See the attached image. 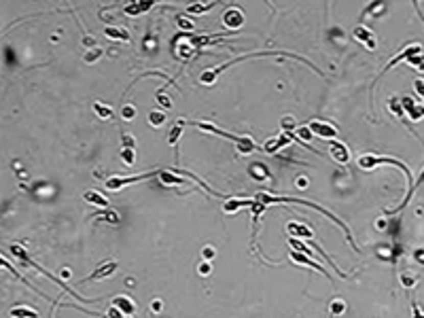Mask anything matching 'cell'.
Here are the masks:
<instances>
[{"instance_id": "22", "label": "cell", "mask_w": 424, "mask_h": 318, "mask_svg": "<svg viewBox=\"0 0 424 318\" xmlns=\"http://www.w3.org/2000/svg\"><path fill=\"white\" fill-rule=\"evenodd\" d=\"M93 112L100 119H112V108L108 104H104V102H93Z\"/></svg>"}, {"instance_id": "26", "label": "cell", "mask_w": 424, "mask_h": 318, "mask_svg": "<svg viewBox=\"0 0 424 318\" xmlns=\"http://www.w3.org/2000/svg\"><path fill=\"white\" fill-rule=\"evenodd\" d=\"M388 108L392 110V115H397V117H403V115H405L403 104L399 102V98H390V100H388Z\"/></svg>"}, {"instance_id": "3", "label": "cell", "mask_w": 424, "mask_h": 318, "mask_svg": "<svg viewBox=\"0 0 424 318\" xmlns=\"http://www.w3.org/2000/svg\"><path fill=\"white\" fill-rule=\"evenodd\" d=\"M161 170H151V172H145V174H136V176H110L106 180V189L108 191H119L127 185H134V183H140V180H147L151 176H159Z\"/></svg>"}, {"instance_id": "12", "label": "cell", "mask_w": 424, "mask_h": 318, "mask_svg": "<svg viewBox=\"0 0 424 318\" xmlns=\"http://www.w3.org/2000/svg\"><path fill=\"white\" fill-rule=\"evenodd\" d=\"M289 142H293V134H282V136H276V138H270L265 142V147H263V151L265 153H276L278 149H282V147H287Z\"/></svg>"}, {"instance_id": "32", "label": "cell", "mask_w": 424, "mask_h": 318, "mask_svg": "<svg viewBox=\"0 0 424 318\" xmlns=\"http://www.w3.org/2000/svg\"><path fill=\"white\" fill-rule=\"evenodd\" d=\"M407 64H409V66H414V68L424 70V55H422V53H418V55H414V57H409Z\"/></svg>"}, {"instance_id": "19", "label": "cell", "mask_w": 424, "mask_h": 318, "mask_svg": "<svg viewBox=\"0 0 424 318\" xmlns=\"http://www.w3.org/2000/svg\"><path fill=\"white\" fill-rule=\"evenodd\" d=\"M217 3H221V0H217ZM217 3H193V5L187 7V15H200V13H208Z\"/></svg>"}, {"instance_id": "31", "label": "cell", "mask_w": 424, "mask_h": 318, "mask_svg": "<svg viewBox=\"0 0 424 318\" xmlns=\"http://www.w3.org/2000/svg\"><path fill=\"white\" fill-rule=\"evenodd\" d=\"M157 102L161 104V108H163V110H168L170 106H172V100H170V96H168V94H166L163 89H161V92L157 94Z\"/></svg>"}, {"instance_id": "2", "label": "cell", "mask_w": 424, "mask_h": 318, "mask_svg": "<svg viewBox=\"0 0 424 318\" xmlns=\"http://www.w3.org/2000/svg\"><path fill=\"white\" fill-rule=\"evenodd\" d=\"M380 164H390V166L401 168V170H403V174L407 176L409 189L414 187V176H412V172H409V168L403 166L399 159H392V157H378V155H361V157H359V168H363V170H373V168L380 166Z\"/></svg>"}, {"instance_id": "5", "label": "cell", "mask_w": 424, "mask_h": 318, "mask_svg": "<svg viewBox=\"0 0 424 318\" xmlns=\"http://www.w3.org/2000/svg\"><path fill=\"white\" fill-rule=\"evenodd\" d=\"M308 127H310V132H312L314 136H318V138H322V140H333V138L337 136V127H335L333 123H327V121H318V119H314V121H310V123H308Z\"/></svg>"}, {"instance_id": "13", "label": "cell", "mask_w": 424, "mask_h": 318, "mask_svg": "<svg viewBox=\"0 0 424 318\" xmlns=\"http://www.w3.org/2000/svg\"><path fill=\"white\" fill-rule=\"evenodd\" d=\"M287 229H289V234L293 236V238H299V240H312L314 238V231L310 229L308 225H303V223H289L287 225Z\"/></svg>"}, {"instance_id": "30", "label": "cell", "mask_w": 424, "mask_h": 318, "mask_svg": "<svg viewBox=\"0 0 424 318\" xmlns=\"http://www.w3.org/2000/svg\"><path fill=\"white\" fill-rule=\"evenodd\" d=\"M176 24H178V26H180V28H182V30H185V32H191V30H195L193 21H189L185 15H178V17H176Z\"/></svg>"}, {"instance_id": "15", "label": "cell", "mask_w": 424, "mask_h": 318, "mask_svg": "<svg viewBox=\"0 0 424 318\" xmlns=\"http://www.w3.org/2000/svg\"><path fill=\"white\" fill-rule=\"evenodd\" d=\"M104 34H106L110 40L130 42V32H127L125 28H117V26H106V28H104Z\"/></svg>"}, {"instance_id": "35", "label": "cell", "mask_w": 424, "mask_h": 318, "mask_svg": "<svg viewBox=\"0 0 424 318\" xmlns=\"http://www.w3.org/2000/svg\"><path fill=\"white\" fill-rule=\"evenodd\" d=\"M401 282H403L405 288H409V286H414V284H416L414 276H409V274H403V276H401Z\"/></svg>"}, {"instance_id": "11", "label": "cell", "mask_w": 424, "mask_h": 318, "mask_svg": "<svg viewBox=\"0 0 424 318\" xmlns=\"http://www.w3.org/2000/svg\"><path fill=\"white\" fill-rule=\"evenodd\" d=\"M117 269V261H106V263H102L98 269H93L91 274L87 278H83L81 282H91V280H104V278H108L112 271Z\"/></svg>"}, {"instance_id": "8", "label": "cell", "mask_w": 424, "mask_h": 318, "mask_svg": "<svg viewBox=\"0 0 424 318\" xmlns=\"http://www.w3.org/2000/svg\"><path fill=\"white\" fill-rule=\"evenodd\" d=\"M223 24H225V28H229V30H240V28L244 26V13L238 7H231L223 13Z\"/></svg>"}, {"instance_id": "20", "label": "cell", "mask_w": 424, "mask_h": 318, "mask_svg": "<svg viewBox=\"0 0 424 318\" xmlns=\"http://www.w3.org/2000/svg\"><path fill=\"white\" fill-rule=\"evenodd\" d=\"M182 129H185V121H176L172 125V129H170V134H168V142L172 144L174 149H176V144H178V138L182 136Z\"/></svg>"}, {"instance_id": "29", "label": "cell", "mask_w": 424, "mask_h": 318, "mask_svg": "<svg viewBox=\"0 0 424 318\" xmlns=\"http://www.w3.org/2000/svg\"><path fill=\"white\" fill-rule=\"evenodd\" d=\"M96 219H102V221H108V223H119V214L112 212V210H106V212H100Z\"/></svg>"}, {"instance_id": "9", "label": "cell", "mask_w": 424, "mask_h": 318, "mask_svg": "<svg viewBox=\"0 0 424 318\" xmlns=\"http://www.w3.org/2000/svg\"><path fill=\"white\" fill-rule=\"evenodd\" d=\"M352 36H355V40H359L361 45H365L369 51H373L378 47V42H375V34L369 30V28H365V26H357L355 30H352Z\"/></svg>"}, {"instance_id": "37", "label": "cell", "mask_w": 424, "mask_h": 318, "mask_svg": "<svg viewBox=\"0 0 424 318\" xmlns=\"http://www.w3.org/2000/svg\"><path fill=\"white\" fill-rule=\"evenodd\" d=\"M414 87H416L418 96L424 98V81H422V79H416V81H414Z\"/></svg>"}, {"instance_id": "36", "label": "cell", "mask_w": 424, "mask_h": 318, "mask_svg": "<svg viewBox=\"0 0 424 318\" xmlns=\"http://www.w3.org/2000/svg\"><path fill=\"white\" fill-rule=\"evenodd\" d=\"M121 140H123V147H130V149H134V136H132V134H123V136H121Z\"/></svg>"}, {"instance_id": "28", "label": "cell", "mask_w": 424, "mask_h": 318, "mask_svg": "<svg viewBox=\"0 0 424 318\" xmlns=\"http://www.w3.org/2000/svg\"><path fill=\"white\" fill-rule=\"evenodd\" d=\"M329 310H331L333 316H339V314L346 310V303H344L342 299H333V301H331V306H329Z\"/></svg>"}, {"instance_id": "25", "label": "cell", "mask_w": 424, "mask_h": 318, "mask_svg": "<svg viewBox=\"0 0 424 318\" xmlns=\"http://www.w3.org/2000/svg\"><path fill=\"white\" fill-rule=\"evenodd\" d=\"M121 162H123V164H127V166H134V164H136L134 149H130V147H123V149H121Z\"/></svg>"}, {"instance_id": "7", "label": "cell", "mask_w": 424, "mask_h": 318, "mask_svg": "<svg viewBox=\"0 0 424 318\" xmlns=\"http://www.w3.org/2000/svg\"><path fill=\"white\" fill-rule=\"evenodd\" d=\"M291 259H293V261H297V263L305 265V267H310V269H316V271H320L322 276L331 278V274H329L327 269H324V267L318 263V259H312V257H308V255H303V253H299V251H291Z\"/></svg>"}, {"instance_id": "21", "label": "cell", "mask_w": 424, "mask_h": 318, "mask_svg": "<svg viewBox=\"0 0 424 318\" xmlns=\"http://www.w3.org/2000/svg\"><path fill=\"white\" fill-rule=\"evenodd\" d=\"M11 318H38V312L32 310V308H23V306H17L9 312Z\"/></svg>"}, {"instance_id": "33", "label": "cell", "mask_w": 424, "mask_h": 318, "mask_svg": "<svg viewBox=\"0 0 424 318\" xmlns=\"http://www.w3.org/2000/svg\"><path fill=\"white\" fill-rule=\"evenodd\" d=\"M280 125H282V129H285V132H287V134H291V132H293V129L297 127V125H295V119H293V117H285V119H282V121H280Z\"/></svg>"}, {"instance_id": "23", "label": "cell", "mask_w": 424, "mask_h": 318, "mask_svg": "<svg viewBox=\"0 0 424 318\" xmlns=\"http://www.w3.org/2000/svg\"><path fill=\"white\" fill-rule=\"evenodd\" d=\"M384 7H386L384 0H373V3L365 9L363 15H382V13H384Z\"/></svg>"}, {"instance_id": "16", "label": "cell", "mask_w": 424, "mask_h": 318, "mask_svg": "<svg viewBox=\"0 0 424 318\" xmlns=\"http://www.w3.org/2000/svg\"><path fill=\"white\" fill-rule=\"evenodd\" d=\"M246 206H254V201L252 199H235V197H229L227 201H225V212H235L240 208H246Z\"/></svg>"}, {"instance_id": "14", "label": "cell", "mask_w": 424, "mask_h": 318, "mask_svg": "<svg viewBox=\"0 0 424 318\" xmlns=\"http://www.w3.org/2000/svg\"><path fill=\"white\" fill-rule=\"evenodd\" d=\"M112 308H117L121 314L130 316V314H134V312H136V303H134L130 297H125V295H119V297H115V299H112Z\"/></svg>"}, {"instance_id": "34", "label": "cell", "mask_w": 424, "mask_h": 318, "mask_svg": "<svg viewBox=\"0 0 424 318\" xmlns=\"http://www.w3.org/2000/svg\"><path fill=\"white\" fill-rule=\"evenodd\" d=\"M121 115H123V119H134V117H136V108H134L132 104H125V106L121 108Z\"/></svg>"}, {"instance_id": "4", "label": "cell", "mask_w": 424, "mask_h": 318, "mask_svg": "<svg viewBox=\"0 0 424 318\" xmlns=\"http://www.w3.org/2000/svg\"><path fill=\"white\" fill-rule=\"evenodd\" d=\"M420 51H422V49H420V45H418V42H414V45H407V47H405L401 53H397V55H394V57H392V60H390V62H388L384 68H382V72H380V77H378V79H382V77H384L388 70H392V68L397 66V64H401V62H407L409 57L418 55ZM378 79H375V83H378ZM375 83H373V85H375ZM373 85H371V87H373Z\"/></svg>"}, {"instance_id": "40", "label": "cell", "mask_w": 424, "mask_h": 318, "mask_svg": "<svg viewBox=\"0 0 424 318\" xmlns=\"http://www.w3.org/2000/svg\"><path fill=\"white\" fill-rule=\"evenodd\" d=\"M204 257H206V259H212V257H215V248H206V251H204Z\"/></svg>"}, {"instance_id": "6", "label": "cell", "mask_w": 424, "mask_h": 318, "mask_svg": "<svg viewBox=\"0 0 424 318\" xmlns=\"http://www.w3.org/2000/svg\"><path fill=\"white\" fill-rule=\"evenodd\" d=\"M329 153H331V159H335V162L339 166H346L350 162V151L344 142H339V140H329Z\"/></svg>"}, {"instance_id": "1", "label": "cell", "mask_w": 424, "mask_h": 318, "mask_svg": "<svg viewBox=\"0 0 424 318\" xmlns=\"http://www.w3.org/2000/svg\"><path fill=\"white\" fill-rule=\"evenodd\" d=\"M254 199L257 201H261V204H299V206H308V208H314V210H318L320 214H324L327 219H331L337 227H342L344 229V234H346V238H348V244L355 251H359L357 248V244H355V238H352V234H350V229L337 219V216L331 212V210H324L322 206H318V204H314V201H305V199H301V197H282V195H267V193H257L254 195Z\"/></svg>"}, {"instance_id": "18", "label": "cell", "mask_w": 424, "mask_h": 318, "mask_svg": "<svg viewBox=\"0 0 424 318\" xmlns=\"http://www.w3.org/2000/svg\"><path fill=\"white\" fill-rule=\"evenodd\" d=\"M159 183H161V185H168V187H178V185L185 183V178L174 176L172 172H168V170H161V172H159Z\"/></svg>"}, {"instance_id": "38", "label": "cell", "mask_w": 424, "mask_h": 318, "mask_svg": "<svg viewBox=\"0 0 424 318\" xmlns=\"http://www.w3.org/2000/svg\"><path fill=\"white\" fill-rule=\"evenodd\" d=\"M299 136H301L303 140H310V138H312L314 134L310 132V127H308V125H303V127H299Z\"/></svg>"}, {"instance_id": "27", "label": "cell", "mask_w": 424, "mask_h": 318, "mask_svg": "<svg viewBox=\"0 0 424 318\" xmlns=\"http://www.w3.org/2000/svg\"><path fill=\"white\" fill-rule=\"evenodd\" d=\"M102 57V49L100 47H93L91 51H87L85 53V64H93V62H98Z\"/></svg>"}, {"instance_id": "24", "label": "cell", "mask_w": 424, "mask_h": 318, "mask_svg": "<svg viewBox=\"0 0 424 318\" xmlns=\"http://www.w3.org/2000/svg\"><path fill=\"white\" fill-rule=\"evenodd\" d=\"M149 123H151L153 127L163 125V123H166V112H163V110H151V112H149Z\"/></svg>"}, {"instance_id": "39", "label": "cell", "mask_w": 424, "mask_h": 318, "mask_svg": "<svg viewBox=\"0 0 424 318\" xmlns=\"http://www.w3.org/2000/svg\"><path fill=\"white\" fill-rule=\"evenodd\" d=\"M412 318H424V314H422V310L418 306H414V316Z\"/></svg>"}, {"instance_id": "10", "label": "cell", "mask_w": 424, "mask_h": 318, "mask_svg": "<svg viewBox=\"0 0 424 318\" xmlns=\"http://www.w3.org/2000/svg\"><path fill=\"white\" fill-rule=\"evenodd\" d=\"M401 104H403V110L409 115V119H412V121H422L424 119V106L414 102V98H403Z\"/></svg>"}, {"instance_id": "17", "label": "cell", "mask_w": 424, "mask_h": 318, "mask_svg": "<svg viewBox=\"0 0 424 318\" xmlns=\"http://www.w3.org/2000/svg\"><path fill=\"white\" fill-rule=\"evenodd\" d=\"M83 197H85V201H89V204H93L98 208H108V199L104 195H100L98 191H85Z\"/></svg>"}]
</instances>
